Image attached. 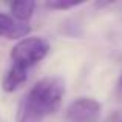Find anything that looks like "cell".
Here are the masks:
<instances>
[{
	"mask_svg": "<svg viewBox=\"0 0 122 122\" xmlns=\"http://www.w3.org/2000/svg\"><path fill=\"white\" fill-rule=\"evenodd\" d=\"M65 82L60 77H45L30 90L17 110V122H42L60 107Z\"/></svg>",
	"mask_w": 122,
	"mask_h": 122,
	"instance_id": "1",
	"label": "cell"
},
{
	"mask_svg": "<svg viewBox=\"0 0 122 122\" xmlns=\"http://www.w3.org/2000/svg\"><path fill=\"white\" fill-rule=\"evenodd\" d=\"M48 51H50V43L43 37H25L19 40L11 50L12 65L28 70L42 59H45Z\"/></svg>",
	"mask_w": 122,
	"mask_h": 122,
	"instance_id": "2",
	"label": "cell"
},
{
	"mask_svg": "<svg viewBox=\"0 0 122 122\" xmlns=\"http://www.w3.org/2000/svg\"><path fill=\"white\" fill-rule=\"evenodd\" d=\"M101 104L93 97H79L66 108L68 122H99Z\"/></svg>",
	"mask_w": 122,
	"mask_h": 122,
	"instance_id": "3",
	"label": "cell"
},
{
	"mask_svg": "<svg viewBox=\"0 0 122 122\" xmlns=\"http://www.w3.org/2000/svg\"><path fill=\"white\" fill-rule=\"evenodd\" d=\"M30 33V26L25 23H19L12 17L0 12V37L6 39H22Z\"/></svg>",
	"mask_w": 122,
	"mask_h": 122,
	"instance_id": "4",
	"label": "cell"
},
{
	"mask_svg": "<svg viewBox=\"0 0 122 122\" xmlns=\"http://www.w3.org/2000/svg\"><path fill=\"white\" fill-rule=\"evenodd\" d=\"M26 77H28V70H23V68H19V66L12 65L9 68V71L6 73L5 79H3V90L8 93L11 91H15L20 85H23L26 82Z\"/></svg>",
	"mask_w": 122,
	"mask_h": 122,
	"instance_id": "5",
	"label": "cell"
},
{
	"mask_svg": "<svg viewBox=\"0 0 122 122\" xmlns=\"http://www.w3.org/2000/svg\"><path fill=\"white\" fill-rule=\"evenodd\" d=\"M34 6L36 3L31 2V0H22V2H14L9 5L11 8V12L19 22H26L31 19L34 12Z\"/></svg>",
	"mask_w": 122,
	"mask_h": 122,
	"instance_id": "6",
	"label": "cell"
},
{
	"mask_svg": "<svg viewBox=\"0 0 122 122\" xmlns=\"http://www.w3.org/2000/svg\"><path fill=\"white\" fill-rule=\"evenodd\" d=\"M79 5H82V2H65V0L46 2V8H50V9H71Z\"/></svg>",
	"mask_w": 122,
	"mask_h": 122,
	"instance_id": "7",
	"label": "cell"
},
{
	"mask_svg": "<svg viewBox=\"0 0 122 122\" xmlns=\"http://www.w3.org/2000/svg\"><path fill=\"white\" fill-rule=\"evenodd\" d=\"M116 97L119 102H122V74H121L119 81H117V85H116Z\"/></svg>",
	"mask_w": 122,
	"mask_h": 122,
	"instance_id": "8",
	"label": "cell"
},
{
	"mask_svg": "<svg viewBox=\"0 0 122 122\" xmlns=\"http://www.w3.org/2000/svg\"><path fill=\"white\" fill-rule=\"evenodd\" d=\"M121 122H122V121H121Z\"/></svg>",
	"mask_w": 122,
	"mask_h": 122,
	"instance_id": "9",
	"label": "cell"
}]
</instances>
